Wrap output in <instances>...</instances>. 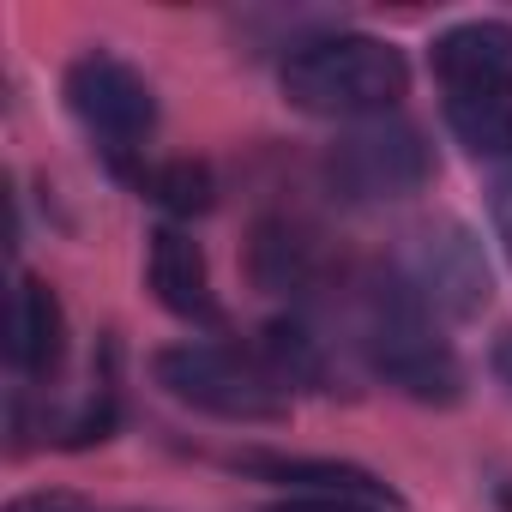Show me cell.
Instances as JSON below:
<instances>
[{
    "label": "cell",
    "mask_w": 512,
    "mask_h": 512,
    "mask_svg": "<svg viewBox=\"0 0 512 512\" xmlns=\"http://www.w3.org/2000/svg\"><path fill=\"white\" fill-rule=\"evenodd\" d=\"M494 229H500V247H506V260H512V175L494 181Z\"/></svg>",
    "instance_id": "cell-14"
},
{
    "label": "cell",
    "mask_w": 512,
    "mask_h": 512,
    "mask_svg": "<svg viewBox=\"0 0 512 512\" xmlns=\"http://www.w3.org/2000/svg\"><path fill=\"white\" fill-rule=\"evenodd\" d=\"M235 470L296 488V500H356V506H398V494L362 470V464H338V458H296V452H235Z\"/></svg>",
    "instance_id": "cell-8"
},
{
    "label": "cell",
    "mask_w": 512,
    "mask_h": 512,
    "mask_svg": "<svg viewBox=\"0 0 512 512\" xmlns=\"http://www.w3.org/2000/svg\"><path fill=\"white\" fill-rule=\"evenodd\" d=\"M247 266H253V284L272 290V296H308L326 284V247L314 229L290 223V217H272L253 229V247H247Z\"/></svg>",
    "instance_id": "cell-10"
},
{
    "label": "cell",
    "mask_w": 512,
    "mask_h": 512,
    "mask_svg": "<svg viewBox=\"0 0 512 512\" xmlns=\"http://www.w3.org/2000/svg\"><path fill=\"white\" fill-rule=\"evenodd\" d=\"M440 91H470V85H512V25L500 19H464L434 37L428 49Z\"/></svg>",
    "instance_id": "cell-9"
},
{
    "label": "cell",
    "mask_w": 512,
    "mask_h": 512,
    "mask_svg": "<svg viewBox=\"0 0 512 512\" xmlns=\"http://www.w3.org/2000/svg\"><path fill=\"white\" fill-rule=\"evenodd\" d=\"M284 103L302 115L326 121H380L404 91H410V61L398 43L368 37V31H326L290 49L284 73Z\"/></svg>",
    "instance_id": "cell-1"
},
{
    "label": "cell",
    "mask_w": 512,
    "mask_h": 512,
    "mask_svg": "<svg viewBox=\"0 0 512 512\" xmlns=\"http://www.w3.org/2000/svg\"><path fill=\"white\" fill-rule=\"evenodd\" d=\"M151 380L217 422H284L290 386L266 368V356H241L229 344H169L151 356Z\"/></svg>",
    "instance_id": "cell-3"
},
{
    "label": "cell",
    "mask_w": 512,
    "mask_h": 512,
    "mask_svg": "<svg viewBox=\"0 0 512 512\" xmlns=\"http://www.w3.org/2000/svg\"><path fill=\"white\" fill-rule=\"evenodd\" d=\"M121 175H127L145 199H157L163 211H181V217H193V211H205V205L217 199L211 169L193 163V157H169V163H121Z\"/></svg>",
    "instance_id": "cell-13"
},
{
    "label": "cell",
    "mask_w": 512,
    "mask_h": 512,
    "mask_svg": "<svg viewBox=\"0 0 512 512\" xmlns=\"http://www.w3.org/2000/svg\"><path fill=\"white\" fill-rule=\"evenodd\" d=\"M7 512H91V506L73 500V494H25V500H13Z\"/></svg>",
    "instance_id": "cell-15"
},
{
    "label": "cell",
    "mask_w": 512,
    "mask_h": 512,
    "mask_svg": "<svg viewBox=\"0 0 512 512\" xmlns=\"http://www.w3.org/2000/svg\"><path fill=\"white\" fill-rule=\"evenodd\" d=\"M7 356L25 380H55V368L67 362V308L55 296V284L43 278H19L13 290V338Z\"/></svg>",
    "instance_id": "cell-11"
},
{
    "label": "cell",
    "mask_w": 512,
    "mask_h": 512,
    "mask_svg": "<svg viewBox=\"0 0 512 512\" xmlns=\"http://www.w3.org/2000/svg\"><path fill=\"white\" fill-rule=\"evenodd\" d=\"M410 296L428 308V314H446V320H470L488 308V260H482V241L458 223V217H434L410 235V253H404V272Z\"/></svg>",
    "instance_id": "cell-6"
},
{
    "label": "cell",
    "mask_w": 512,
    "mask_h": 512,
    "mask_svg": "<svg viewBox=\"0 0 512 512\" xmlns=\"http://www.w3.org/2000/svg\"><path fill=\"white\" fill-rule=\"evenodd\" d=\"M67 109L79 115V127L91 139H103L109 151H139L157 133V91L139 67H127L109 49H91L67 67Z\"/></svg>",
    "instance_id": "cell-5"
},
{
    "label": "cell",
    "mask_w": 512,
    "mask_h": 512,
    "mask_svg": "<svg viewBox=\"0 0 512 512\" xmlns=\"http://www.w3.org/2000/svg\"><path fill=\"white\" fill-rule=\"evenodd\" d=\"M362 356L386 386H398L416 404H458V392H464V368H458L452 344L434 332L428 308L410 296L404 278H386V284L368 290Z\"/></svg>",
    "instance_id": "cell-2"
},
{
    "label": "cell",
    "mask_w": 512,
    "mask_h": 512,
    "mask_svg": "<svg viewBox=\"0 0 512 512\" xmlns=\"http://www.w3.org/2000/svg\"><path fill=\"white\" fill-rule=\"evenodd\" d=\"M326 187L344 205H386V199H410L434 181V151L410 121H362L350 133H338L326 145L320 163Z\"/></svg>",
    "instance_id": "cell-4"
},
{
    "label": "cell",
    "mask_w": 512,
    "mask_h": 512,
    "mask_svg": "<svg viewBox=\"0 0 512 512\" xmlns=\"http://www.w3.org/2000/svg\"><path fill=\"white\" fill-rule=\"evenodd\" d=\"M446 127H452V139H458L470 157L506 163V157H512V85L446 91Z\"/></svg>",
    "instance_id": "cell-12"
},
{
    "label": "cell",
    "mask_w": 512,
    "mask_h": 512,
    "mask_svg": "<svg viewBox=\"0 0 512 512\" xmlns=\"http://www.w3.org/2000/svg\"><path fill=\"white\" fill-rule=\"evenodd\" d=\"M272 512H374V506H356V500H290V506H272Z\"/></svg>",
    "instance_id": "cell-16"
},
{
    "label": "cell",
    "mask_w": 512,
    "mask_h": 512,
    "mask_svg": "<svg viewBox=\"0 0 512 512\" xmlns=\"http://www.w3.org/2000/svg\"><path fill=\"white\" fill-rule=\"evenodd\" d=\"M145 284H151V296H157L175 320H187V326H217V320H223L217 290H211V266H205V247H199L187 229H175V223L151 229Z\"/></svg>",
    "instance_id": "cell-7"
},
{
    "label": "cell",
    "mask_w": 512,
    "mask_h": 512,
    "mask_svg": "<svg viewBox=\"0 0 512 512\" xmlns=\"http://www.w3.org/2000/svg\"><path fill=\"white\" fill-rule=\"evenodd\" d=\"M488 362H494V380L512 392V332H500V338H494V356H488Z\"/></svg>",
    "instance_id": "cell-17"
}]
</instances>
